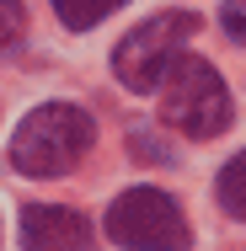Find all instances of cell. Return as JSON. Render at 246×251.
Masks as SVG:
<instances>
[{
    "mask_svg": "<svg viewBox=\"0 0 246 251\" xmlns=\"http://www.w3.org/2000/svg\"><path fill=\"white\" fill-rule=\"evenodd\" d=\"M91 139H97L91 112H81L70 101H49V107L22 118L16 139H11V166L27 176H64L86 160Z\"/></svg>",
    "mask_w": 246,
    "mask_h": 251,
    "instance_id": "obj_1",
    "label": "cell"
},
{
    "mask_svg": "<svg viewBox=\"0 0 246 251\" xmlns=\"http://www.w3.org/2000/svg\"><path fill=\"white\" fill-rule=\"evenodd\" d=\"M155 97H161V118L171 128H182L188 139H214V134L230 128V91H225L219 70H209L188 49L166 64Z\"/></svg>",
    "mask_w": 246,
    "mask_h": 251,
    "instance_id": "obj_2",
    "label": "cell"
},
{
    "mask_svg": "<svg viewBox=\"0 0 246 251\" xmlns=\"http://www.w3.org/2000/svg\"><path fill=\"white\" fill-rule=\"evenodd\" d=\"M198 32V16L193 11H161V16H150L139 22L118 49H112V70H118V80L129 86V91H155L161 86V75H166V64L182 53V43Z\"/></svg>",
    "mask_w": 246,
    "mask_h": 251,
    "instance_id": "obj_3",
    "label": "cell"
},
{
    "mask_svg": "<svg viewBox=\"0 0 246 251\" xmlns=\"http://www.w3.org/2000/svg\"><path fill=\"white\" fill-rule=\"evenodd\" d=\"M107 235L123 251H188L193 246L182 208L155 187H129L112 203L107 208Z\"/></svg>",
    "mask_w": 246,
    "mask_h": 251,
    "instance_id": "obj_4",
    "label": "cell"
},
{
    "mask_svg": "<svg viewBox=\"0 0 246 251\" xmlns=\"http://www.w3.org/2000/svg\"><path fill=\"white\" fill-rule=\"evenodd\" d=\"M22 251H97V230L75 208L32 203L22 214Z\"/></svg>",
    "mask_w": 246,
    "mask_h": 251,
    "instance_id": "obj_5",
    "label": "cell"
},
{
    "mask_svg": "<svg viewBox=\"0 0 246 251\" xmlns=\"http://www.w3.org/2000/svg\"><path fill=\"white\" fill-rule=\"evenodd\" d=\"M118 5H129V0H54L59 22H64V27H75V32H86V27L107 22V16H112Z\"/></svg>",
    "mask_w": 246,
    "mask_h": 251,
    "instance_id": "obj_6",
    "label": "cell"
},
{
    "mask_svg": "<svg viewBox=\"0 0 246 251\" xmlns=\"http://www.w3.org/2000/svg\"><path fill=\"white\" fill-rule=\"evenodd\" d=\"M219 203H225V214H236V219H246V150L236 155V160H225V171H219Z\"/></svg>",
    "mask_w": 246,
    "mask_h": 251,
    "instance_id": "obj_7",
    "label": "cell"
},
{
    "mask_svg": "<svg viewBox=\"0 0 246 251\" xmlns=\"http://www.w3.org/2000/svg\"><path fill=\"white\" fill-rule=\"evenodd\" d=\"M22 0H0V49H11L16 38H22Z\"/></svg>",
    "mask_w": 246,
    "mask_h": 251,
    "instance_id": "obj_8",
    "label": "cell"
},
{
    "mask_svg": "<svg viewBox=\"0 0 246 251\" xmlns=\"http://www.w3.org/2000/svg\"><path fill=\"white\" fill-rule=\"evenodd\" d=\"M219 22H225V32H230L236 43H246V5L241 0H230V5L219 11Z\"/></svg>",
    "mask_w": 246,
    "mask_h": 251,
    "instance_id": "obj_9",
    "label": "cell"
}]
</instances>
